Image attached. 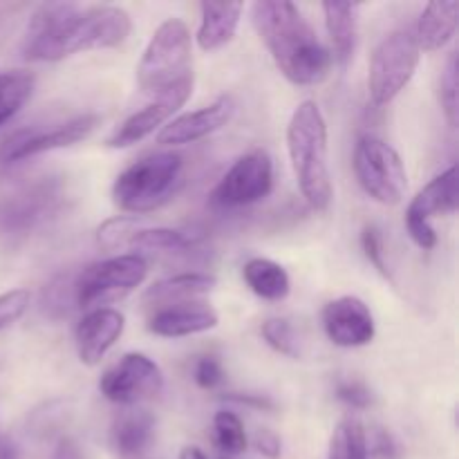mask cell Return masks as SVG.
Segmentation results:
<instances>
[{"label": "cell", "mask_w": 459, "mask_h": 459, "mask_svg": "<svg viewBox=\"0 0 459 459\" xmlns=\"http://www.w3.org/2000/svg\"><path fill=\"white\" fill-rule=\"evenodd\" d=\"M224 402H233L238 406L255 408V411H273L276 403L267 397V394H251V393H229L224 394Z\"/></svg>", "instance_id": "cell-37"}, {"label": "cell", "mask_w": 459, "mask_h": 459, "mask_svg": "<svg viewBox=\"0 0 459 459\" xmlns=\"http://www.w3.org/2000/svg\"><path fill=\"white\" fill-rule=\"evenodd\" d=\"M36 79L27 70L0 72V126L12 121L34 92Z\"/></svg>", "instance_id": "cell-26"}, {"label": "cell", "mask_w": 459, "mask_h": 459, "mask_svg": "<svg viewBox=\"0 0 459 459\" xmlns=\"http://www.w3.org/2000/svg\"><path fill=\"white\" fill-rule=\"evenodd\" d=\"M184 157L173 151L151 152L121 170L112 184V200L133 218L161 209L182 186Z\"/></svg>", "instance_id": "cell-4"}, {"label": "cell", "mask_w": 459, "mask_h": 459, "mask_svg": "<svg viewBox=\"0 0 459 459\" xmlns=\"http://www.w3.org/2000/svg\"><path fill=\"white\" fill-rule=\"evenodd\" d=\"M191 30L182 18H169L155 30L137 65V83L146 97H157L191 79Z\"/></svg>", "instance_id": "cell-5"}, {"label": "cell", "mask_w": 459, "mask_h": 459, "mask_svg": "<svg viewBox=\"0 0 459 459\" xmlns=\"http://www.w3.org/2000/svg\"><path fill=\"white\" fill-rule=\"evenodd\" d=\"M421 49L408 27L390 31L375 48L368 72V92L377 108L393 103L406 90L420 65Z\"/></svg>", "instance_id": "cell-7"}, {"label": "cell", "mask_w": 459, "mask_h": 459, "mask_svg": "<svg viewBox=\"0 0 459 459\" xmlns=\"http://www.w3.org/2000/svg\"><path fill=\"white\" fill-rule=\"evenodd\" d=\"M361 249L363 255L368 258V263L377 269L384 278L393 281V272H390L388 263H385V251H384V238H381V231L375 227V224H368L361 231Z\"/></svg>", "instance_id": "cell-34"}, {"label": "cell", "mask_w": 459, "mask_h": 459, "mask_svg": "<svg viewBox=\"0 0 459 459\" xmlns=\"http://www.w3.org/2000/svg\"><path fill=\"white\" fill-rule=\"evenodd\" d=\"M457 52H451L446 67H444L442 81H439V97H442L444 115H446L451 128L457 126L459 117V97H457Z\"/></svg>", "instance_id": "cell-32"}, {"label": "cell", "mask_w": 459, "mask_h": 459, "mask_svg": "<svg viewBox=\"0 0 459 459\" xmlns=\"http://www.w3.org/2000/svg\"><path fill=\"white\" fill-rule=\"evenodd\" d=\"M459 25V3L457 0H435L421 12L417 27L412 30L417 45L424 52H437L446 48L455 36Z\"/></svg>", "instance_id": "cell-22"}, {"label": "cell", "mask_w": 459, "mask_h": 459, "mask_svg": "<svg viewBox=\"0 0 459 459\" xmlns=\"http://www.w3.org/2000/svg\"><path fill=\"white\" fill-rule=\"evenodd\" d=\"M126 327V318L119 309L97 307L90 309L79 321L74 330L76 354L85 366H97L112 350V345L121 339Z\"/></svg>", "instance_id": "cell-17"}, {"label": "cell", "mask_w": 459, "mask_h": 459, "mask_svg": "<svg viewBox=\"0 0 459 459\" xmlns=\"http://www.w3.org/2000/svg\"><path fill=\"white\" fill-rule=\"evenodd\" d=\"M321 323L327 339L339 348H363L372 343L377 334L370 307L357 296H341L330 300L323 307Z\"/></svg>", "instance_id": "cell-15"}, {"label": "cell", "mask_w": 459, "mask_h": 459, "mask_svg": "<svg viewBox=\"0 0 459 459\" xmlns=\"http://www.w3.org/2000/svg\"><path fill=\"white\" fill-rule=\"evenodd\" d=\"M213 442L227 455L247 451V433L240 417L231 411H218L213 417Z\"/></svg>", "instance_id": "cell-28"}, {"label": "cell", "mask_w": 459, "mask_h": 459, "mask_svg": "<svg viewBox=\"0 0 459 459\" xmlns=\"http://www.w3.org/2000/svg\"><path fill=\"white\" fill-rule=\"evenodd\" d=\"M242 278H245L247 287L263 300L278 303V300H285L290 296V273L285 272L282 264L269 258L247 260L245 267H242Z\"/></svg>", "instance_id": "cell-24"}, {"label": "cell", "mask_w": 459, "mask_h": 459, "mask_svg": "<svg viewBox=\"0 0 459 459\" xmlns=\"http://www.w3.org/2000/svg\"><path fill=\"white\" fill-rule=\"evenodd\" d=\"M336 399L343 402L345 406L352 408V411H368L375 402L370 388L361 381H339L336 385Z\"/></svg>", "instance_id": "cell-35"}, {"label": "cell", "mask_w": 459, "mask_h": 459, "mask_svg": "<svg viewBox=\"0 0 459 459\" xmlns=\"http://www.w3.org/2000/svg\"><path fill=\"white\" fill-rule=\"evenodd\" d=\"M52 459H85L83 453H81L79 444L74 442L72 437H61L54 446Z\"/></svg>", "instance_id": "cell-40"}, {"label": "cell", "mask_w": 459, "mask_h": 459, "mask_svg": "<svg viewBox=\"0 0 459 459\" xmlns=\"http://www.w3.org/2000/svg\"><path fill=\"white\" fill-rule=\"evenodd\" d=\"M354 175L368 197L394 206L408 191V173L399 152L377 134H361L354 146Z\"/></svg>", "instance_id": "cell-9"}, {"label": "cell", "mask_w": 459, "mask_h": 459, "mask_svg": "<svg viewBox=\"0 0 459 459\" xmlns=\"http://www.w3.org/2000/svg\"><path fill=\"white\" fill-rule=\"evenodd\" d=\"M155 439V417L143 408H126L115 417L110 444L119 459H142Z\"/></svg>", "instance_id": "cell-20"}, {"label": "cell", "mask_w": 459, "mask_h": 459, "mask_svg": "<svg viewBox=\"0 0 459 459\" xmlns=\"http://www.w3.org/2000/svg\"><path fill=\"white\" fill-rule=\"evenodd\" d=\"M287 151L300 195L314 211H327L332 204L330 146L327 124L316 101L299 103L287 124Z\"/></svg>", "instance_id": "cell-3"}, {"label": "cell", "mask_w": 459, "mask_h": 459, "mask_svg": "<svg viewBox=\"0 0 459 459\" xmlns=\"http://www.w3.org/2000/svg\"><path fill=\"white\" fill-rule=\"evenodd\" d=\"M0 459H21L16 442L0 430Z\"/></svg>", "instance_id": "cell-41"}, {"label": "cell", "mask_w": 459, "mask_h": 459, "mask_svg": "<svg viewBox=\"0 0 459 459\" xmlns=\"http://www.w3.org/2000/svg\"><path fill=\"white\" fill-rule=\"evenodd\" d=\"M200 240L191 233L178 231V229L142 227L128 242L130 249L137 255H186L197 249Z\"/></svg>", "instance_id": "cell-25"}, {"label": "cell", "mask_w": 459, "mask_h": 459, "mask_svg": "<svg viewBox=\"0 0 459 459\" xmlns=\"http://www.w3.org/2000/svg\"><path fill=\"white\" fill-rule=\"evenodd\" d=\"M67 202L61 178H40L0 197V236L27 238L58 218Z\"/></svg>", "instance_id": "cell-6"}, {"label": "cell", "mask_w": 459, "mask_h": 459, "mask_svg": "<svg viewBox=\"0 0 459 459\" xmlns=\"http://www.w3.org/2000/svg\"><path fill=\"white\" fill-rule=\"evenodd\" d=\"M264 343L273 350V352L282 354V357L299 359L300 357V341L296 336V330L291 327L290 321L285 318H267L260 327Z\"/></svg>", "instance_id": "cell-29"}, {"label": "cell", "mask_w": 459, "mask_h": 459, "mask_svg": "<svg viewBox=\"0 0 459 459\" xmlns=\"http://www.w3.org/2000/svg\"><path fill=\"white\" fill-rule=\"evenodd\" d=\"M218 287V278L202 272H184L175 276L164 278V281L152 282L143 294V305L157 309L173 307V305L193 303L202 300V296L211 294Z\"/></svg>", "instance_id": "cell-19"}, {"label": "cell", "mask_w": 459, "mask_h": 459, "mask_svg": "<svg viewBox=\"0 0 459 459\" xmlns=\"http://www.w3.org/2000/svg\"><path fill=\"white\" fill-rule=\"evenodd\" d=\"M359 9L357 3H323L325 30L330 36L332 63L345 67L354 56L359 39Z\"/></svg>", "instance_id": "cell-21"}, {"label": "cell", "mask_w": 459, "mask_h": 459, "mask_svg": "<svg viewBox=\"0 0 459 459\" xmlns=\"http://www.w3.org/2000/svg\"><path fill=\"white\" fill-rule=\"evenodd\" d=\"M99 124H101V117L94 112H85V115L72 117L49 130H21L3 143L0 164H18V161L31 160L43 152L74 146V143L88 139L99 128Z\"/></svg>", "instance_id": "cell-13"}, {"label": "cell", "mask_w": 459, "mask_h": 459, "mask_svg": "<svg viewBox=\"0 0 459 459\" xmlns=\"http://www.w3.org/2000/svg\"><path fill=\"white\" fill-rule=\"evenodd\" d=\"M148 276V260L137 254L112 255L88 264L74 276L76 307L97 309L124 299Z\"/></svg>", "instance_id": "cell-8"}, {"label": "cell", "mask_w": 459, "mask_h": 459, "mask_svg": "<svg viewBox=\"0 0 459 459\" xmlns=\"http://www.w3.org/2000/svg\"><path fill=\"white\" fill-rule=\"evenodd\" d=\"M130 30V13L115 4L88 9L70 3L43 4L27 22L21 49L27 61H61L72 54L117 48Z\"/></svg>", "instance_id": "cell-1"}, {"label": "cell", "mask_w": 459, "mask_h": 459, "mask_svg": "<svg viewBox=\"0 0 459 459\" xmlns=\"http://www.w3.org/2000/svg\"><path fill=\"white\" fill-rule=\"evenodd\" d=\"M457 166H451L442 175L430 179L420 193L411 200L406 209V229L420 249L430 251L437 247V233H435L430 218L433 215H453L459 204L457 191Z\"/></svg>", "instance_id": "cell-12"}, {"label": "cell", "mask_w": 459, "mask_h": 459, "mask_svg": "<svg viewBox=\"0 0 459 459\" xmlns=\"http://www.w3.org/2000/svg\"><path fill=\"white\" fill-rule=\"evenodd\" d=\"M242 3H202L200 4V30H197V45L204 52H218L229 45L240 25Z\"/></svg>", "instance_id": "cell-23"}, {"label": "cell", "mask_w": 459, "mask_h": 459, "mask_svg": "<svg viewBox=\"0 0 459 459\" xmlns=\"http://www.w3.org/2000/svg\"><path fill=\"white\" fill-rule=\"evenodd\" d=\"M43 307L49 316H63L76 307L74 303V276H58L56 281L49 282L43 291Z\"/></svg>", "instance_id": "cell-31"}, {"label": "cell", "mask_w": 459, "mask_h": 459, "mask_svg": "<svg viewBox=\"0 0 459 459\" xmlns=\"http://www.w3.org/2000/svg\"><path fill=\"white\" fill-rule=\"evenodd\" d=\"M327 459H368L366 429L357 417H343L330 437Z\"/></svg>", "instance_id": "cell-27"}, {"label": "cell", "mask_w": 459, "mask_h": 459, "mask_svg": "<svg viewBox=\"0 0 459 459\" xmlns=\"http://www.w3.org/2000/svg\"><path fill=\"white\" fill-rule=\"evenodd\" d=\"M372 455L377 459H397V444L393 442L388 433H377L372 444Z\"/></svg>", "instance_id": "cell-39"}, {"label": "cell", "mask_w": 459, "mask_h": 459, "mask_svg": "<svg viewBox=\"0 0 459 459\" xmlns=\"http://www.w3.org/2000/svg\"><path fill=\"white\" fill-rule=\"evenodd\" d=\"M220 323V314L204 300L173 305L152 312L148 321V330L164 339H184V336L202 334L215 330Z\"/></svg>", "instance_id": "cell-18"}, {"label": "cell", "mask_w": 459, "mask_h": 459, "mask_svg": "<svg viewBox=\"0 0 459 459\" xmlns=\"http://www.w3.org/2000/svg\"><path fill=\"white\" fill-rule=\"evenodd\" d=\"M178 459H209L200 446H184Z\"/></svg>", "instance_id": "cell-42"}, {"label": "cell", "mask_w": 459, "mask_h": 459, "mask_svg": "<svg viewBox=\"0 0 459 459\" xmlns=\"http://www.w3.org/2000/svg\"><path fill=\"white\" fill-rule=\"evenodd\" d=\"M99 390L108 402L133 408L164 390V372L146 354L128 352L103 372Z\"/></svg>", "instance_id": "cell-11"}, {"label": "cell", "mask_w": 459, "mask_h": 459, "mask_svg": "<svg viewBox=\"0 0 459 459\" xmlns=\"http://www.w3.org/2000/svg\"><path fill=\"white\" fill-rule=\"evenodd\" d=\"M193 379L202 390H215L224 381V368L218 357H202L195 363Z\"/></svg>", "instance_id": "cell-36"}, {"label": "cell", "mask_w": 459, "mask_h": 459, "mask_svg": "<svg viewBox=\"0 0 459 459\" xmlns=\"http://www.w3.org/2000/svg\"><path fill=\"white\" fill-rule=\"evenodd\" d=\"M251 22L273 63L294 85H318L332 70L330 48L287 0H258L251 4Z\"/></svg>", "instance_id": "cell-2"}, {"label": "cell", "mask_w": 459, "mask_h": 459, "mask_svg": "<svg viewBox=\"0 0 459 459\" xmlns=\"http://www.w3.org/2000/svg\"><path fill=\"white\" fill-rule=\"evenodd\" d=\"M255 448L269 459H278L282 451L281 437H278L276 433H272V430H260V433L255 435Z\"/></svg>", "instance_id": "cell-38"}, {"label": "cell", "mask_w": 459, "mask_h": 459, "mask_svg": "<svg viewBox=\"0 0 459 459\" xmlns=\"http://www.w3.org/2000/svg\"><path fill=\"white\" fill-rule=\"evenodd\" d=\"M233 112H236V101L229 94H222L209 106H202L200 110L184 112V115L170 119L157 133V143H161V146H186V143L200 142V139L222 130L231 121Z\"/></svg>", "instance_id": "cell-16"}, {"label": "cell", "mask_w": 459, "mask_h": 459, "mask_svg": "<svg viewBox=\"0 0 459 459\" xmlns=\"http://www.w3.org/2000/svg\"><path fill=\"white\" fill-rule=\"evenodd\" d=\"M142 229L137 218L133 215H117V218L106 220L101 227L97 229V242L103 249H119V247H128L134 233Z\"/></svg>", "instance_id": "cell-30"}, {"label": "cell", "mask_w": 459, "mask_h": 459, "mask_svg": "<svg viewBox=\"0 0 459 459\" xmlns=\"http://www.w3.org/2000/svg\"><path fill=\"white\" fill-rule=\"evenodd\" d=\"M193 85H195V79H186L182 83L173 85L166 92L152 97L142 110L133 112L128 119L121 121L112 134L108 137V146L110 148H130L134 143L143 142L146 137H151L155 130L164 128L170 119H173L175 112L184 106V103L191 99Z\"/></svg>", "instance_id": "cell-14"}, {"label": "cell", "mask_w": 459, "mask_h": 459, "mask_svg": "<svg viewBox=\"0 0 459 459\" xmlns=\"http://www.w3.org/2000/svg\"><path fill=\"white\" fill-rule=\"evenodd\" d=\"M273 188V160L267 151L255 148L245 152L222 175L211 191V206L220 211H238L269 197Z\"/></svg>", "instance_id": "cell-10"}, {"label": "cell", "mask_w": 459, "mask_h": 459, "mask_svg": "<svg viewBox=\"0 0 459 459\" xmlns=\"http://www.w3.org/2000/svg\"><path fill=\"white\" fill-rule=\"evenodd\" d=\"M30 303L31 294L27 290H22V287H16V290H9L4 294H0V332L21 321L27 309H30Z\"/></svg>", "instance_id": "cell-33"}]
</instances>
